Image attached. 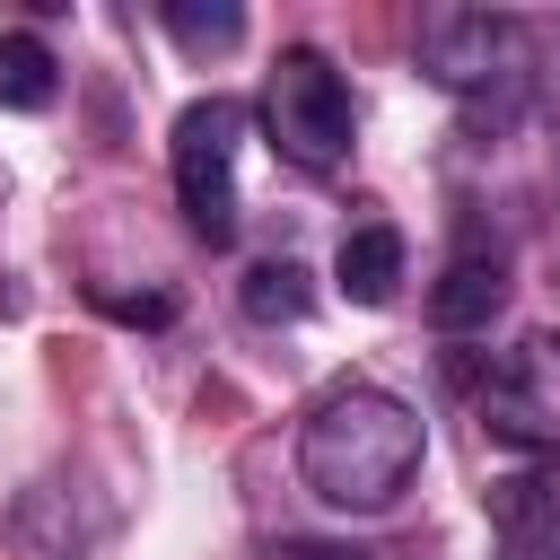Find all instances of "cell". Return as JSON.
Instances as JSON below:
<instances>
[{
	"label": "cell",
	"instance_id": "obj_1",
	"mask_svg": "<svg viewBox=\"0 0 560 560\" xmlns=\"http://www.w3.org/2000/svg\"><path fill=\"white\" fill-rule=\"evenodd\" d=\"M420 472V411L385 385H332L298 420V481L341 516H385Z\"/></svg>",
	"mask_w": 560,
	"mask_h": 560
},
{
	"label": "cell",
	"instance_id": "obj_2",
	"mask_svg": "<svg viewBox=\"0 0 560 560\" xmlns=\"http://www.w3.org/2000/svg\"><path fill=\"white\" fill-rule=\"evenodd\" d=\"M262 131L271 149L298 166V175H332L359 140V114H350V79L315 52V44H289L262 79Z\"/></svg>",
	"mask_w": 560,
	"mask_h": 560
},
{
	"label": "cell",
	"instance_id": "obj_3",
	"mask_svg": "<svg viewBox=\"0 0 560 560\" xmlns=\"http://www.w3.org/2000/svg\"><path fill=\"white\" fill-rule=\"evenodd\" d=\"M236 149H245V105L236 96H192L175 114V201L201 245L236 236Z\"/></svg>",
	"mask_w": 560,
	"mask_h": 560
},
{
	"label": "cell",
	"instance_id": "obj_4",
	"mask_svg": "<svg viewBox=\"0 0 560 560\" xmlns=\"http://www.w3.org/2000/svg\"><path fill=\"white\" fill-rule=\"evenodd\" d=\"M420 70L446 96H490L525 70V18H508V9H420Z\"/></svg>",
	"mask_w": 560,
	"mask_h": 560
},
{
	"label": "cell",
	"instance_id": "obj_5",
	"mask_svg": "<svg viewBox=\"0 0 560 560\" xmlns=\"http://www.w3.org/2000/svg\"><path fill=\"white\" fill-rule=\"evenodd\" d=\"M481 420H490V438H508L525 455H560V332H525L490 368Z\"/></svg>",
	"mask_w": 560,
	"mask_h": 560
},
{
	"label": "cell",
	"instance_id": "obj_6",
	"mask_svg": "<svg viewBox=\"0 0 560 560\" xmlns=\"http://www.w3.org/2000/svg\"><path fill=\"white\" fill-rule=\"evenodd\" d=\"M508 306V254H455L438 280H429V324L438 332H481L490 315Z\"/></svg>",
	"mask_w": 560,
	"mask_h": 560
},
{
	"label": "cell",
	"instance_id": "obj_7",
	"mask_svg": "<svg viewBox=\"0 0 560 560\" xmlns=\"http://www.w3.org/2000/svg\"><path fill=\"white\" fill-rule=\"evenodd\" d=\"M490 525L508 534V551H551L560 542V464H525L490 481Z\"/></svg>",
	"mask_w": 560,
	"mask_h": 560
},
{
	"label": "cell",
	"instance_id": "obj_8",
	"mask_svg": "<svg viewBox=\"0 0 560 560\" xmlns=\"http://www.w3.org/2000/svg\"><path fill=\"white\" fill-rule=\"evenodd\" d=\"M402 262H411L402 228L368 219V228H350V236H341V254H332V280H341V298H350V306H394V289H402Z\"/></svg>",
	"mask_w": 560,
	"mask_h": 560
},
{
	"label": "cell",
	"instance_id": "obj_9",
	"mask_svg": "<svg viewBox=\"0 0 560 560\" xmlns=\"http://www.w3.org/2000/svg\"><path fill=\"white\" fill-rule=\"evenodd\" d=\"M236 306H245L254 324H306L315 280H306V262H298V254H262V262L236 280Z\"/></svg>",
	"mask_w": 560,
	"mask_h": 560
},
{
	"label": "cell",
	"instance_id": "obj_10",
	"mask_svg": "<svg viewBox=\"0 0 560 560\" xmlns=\"http://www.w3.org/2000/svg\"><path fill=\"white\" fill-rule=\"evenodd\" d=\"M61 96V61L44 35H0V105L9 114H44Z\"/></svg>",
	"mask_w": 560,
	"mask_h": 560
},
{
	"label": "cell",
	"instance_id": "obj_11",
	"mask_svg": "<svg viewBox=\"0 0 560 560\" xmlns=\"http://www.w3.org/2000/svg\"><path fill=\"white\" fill-rule=\"evenodd\" d=\"M166 35L175 44H192V52H219V44H236L245 35V9H192V0H166Z\"/></svg>",
	"mask_w": 560,
	"mask_h": 560
},
{
	"label": "cell",
	"instance_id": "obj_12",
	"mask_svg": "<svg viewBox=\"0 0 560 560\" xmlns=\"http://www.w3.org/2000/svg\"><path fill=\"white\" fill-rule=\"evenodd\" d=\"M88 298H96L105 315H122V324H149V332L175 324V298H166V289H140V298H122V289H88Z\"/></svg>",
	"mask_w": 560,
	"mask_h": 560
},
{
	"label": "cell",
	"instance_id": "obj_13",
	"mask_svg": "<svg viewBox=\"0 0 560 560\" xmlns=\"http://www.w3.org/2000/svg\"><path fill=\"white\" fill-rule=\"evenodd\" d=\"M271 560H368V551H341V542H280Z\"/></svg>",
	"mask_w": 560,
	"mask_h": 560
},
{
	"label": "cell",
	"instance_id": "obj_14",
	"mask_svg": "<svg viewBox=\"0 0 560 560\" xmlns=\"http://www.w3.org/2000/svg\"><path fill=\"white\" fill-rule=\"evenodd\" d=\"M508 560H542V551H508Z\"/></svg>",
	"mask_w": 560,
	"mask_h": 560
}]
</instances>
